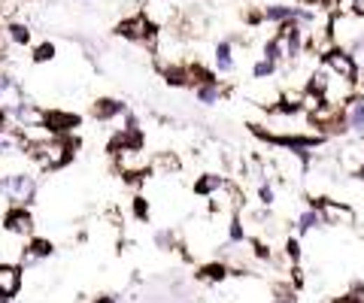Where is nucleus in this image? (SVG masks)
<instances>
[{"mask_svg":"<svg viewBox=\"0 0 364 303\" xmlns=\"http://www.w3.org/2000/svg\"><path fill=\"white\" fill-rule=\"evenodd\" d=\"M322 213H318V206H309L304 209V213L298 216V231L300 234H309V231H316V227H322Z\"/></svg>","mask_w":364,"mask_h":303,"instance_id":"nucleus-20","label":"nucleus"},{"mask_svg":"<svg viewBox=\"0 0 364 303\" xmlns=\"http://www.w3.org/2000/svg\"><path fill=\"white\" fill-rule=\"evenodd\" d=\"M22 267L18 264H6L0 261V300H13L22 291Z\"/></svg>","mask_w":364,"mask_h":303,"instance_id":"nucleus-10","label":"nucleus"},{"mask_svg":"<svg viewBox=\"0 0 364 303\" xmlns=\"http://www.w3.org/2000/svg\"><path fill=\"white\" fill-rule=\"evenodd\" d=\"M125 113H127V106L115 97H97L94 104H91V115H94L97 122H113V118L125 115Z\"/></svg>","mask_w":364,"mask_h":303,"instance_id":"nucleus-13","label":"nucleus"},{"mask_svg":"<svg viewBox=\"0 0 364 303\" xmlns=\"http://www.w3.org/2000/svg\"><path fill=\"white\" fill-rule=\"evenodd\" d=\"M131 206H134V216L140 218V222H146V218H149V200H146L143 195H136Z\"/></svg>","mask_w":364,"mask_h":303,"instance_id":"nucleus-28","label":"nucleus"},{"mask_svg":"<svg viewBox=\"0 0 364 303\" xmlns=\"http://www.w3.org/2000/svg\"><path fill=\"white\" fill-rule=\"evenodd\" d=\"M352 15L364 18V0H352Z\"/></svg>","mask_w":364,"mask_h":303,"instance_id":"nucleus-31","label":"nucleus"},{"mask_svg":"<svg viewBox=\"0 0 364 303\" xmlns=\"http://www.w3.org/2000/svg\"><path fill=\"white\" fill-rule=\"evenodd\" d=\"M222 94H225V88L218 85V79H206V82H200V85H195V100L197 104H204V106L218 104Z\"/></svg>","mask_w":364,"mask_h":303,"instance_id":"nucleus-15","label":"nucleus"},{"mask_svg":"<svg viewBox=\"0 0 364 303\" xmlns=\"http://www.w3.org/2000/svg\"><path fill=\"white\" fill-rule=\"evenodd\" d=\"M173 240H176V237H173L170 231H158V234H155V243H158L161 249H173Z\"/></svg>","mask_w":364,"mask_h":303,"instance_id":"nucleus-29","label":"nucleus"},{"mask_svg":"<svg viewBox=\"0 0 364 303\" xmlns=\"http://www.w3.org/2000/svg\"><path fill=\"white\" fill-rule=\"evenodd\" d=\"M227 240L231 243H243L246 240V225L240 222V216H234L231 225H227Z\"/></svg>","mask_w":364,"mask_h":303,"instance_id":"nucleus-25","label":"nucleus"},{"mask_svg":"<svg viewBox=\"0 0 364 303\" xmlns=\"http://www.w3.org/2000/svg\"><path fill=\"white\" fill-rule=\"evenodd\" d=\"M227 273H231V270H227L225 261H209V264H204V267L197 270V276L204 282H225Z\"/></svg>","mask_w":364,"mask_h":303,"instance_id":"nucleus-19","label":"nucleus"},{"mask_svg":"<svg viewBox=\"0 0 364 303\" xmlns=\"http://www.w3.org/2000/svg\"><path fill=\"white\" fill-rule=\"evenodd\" d=\"M273 73H276V61H270V58H261L258 64L252 67V76H255V82H267Z\"/></svg>","mask_w":364,"mask_h":303,"instance_id":"nucleus-22","label":"nucleus"},{"mask_svg":"<svg viewBox=\"0 0 364 303\" xmlns=\"http://www.w3.org/2000/svg\"><path fill=\"white\" fill-rule=\"evenodd\" d=\"M298 13V6H282V3H273V6H264L261 9V15H264V22H276V24H286L291 22Z\"/></svg>","mask_w":364,"mask_h":303,"instance_id":"nucleus-18","label":"nucleus"},{"mask_svg":"<svg viewBox=\"0 0 364 303\" xmlns=\"http://www.w3.org/2000/svg\"><path fill=\"white\" fill-rule=\"evenodd\" d=\"M97 303H113V300H109V297H104V300H97Z\"/></svg>","mask_w":364,"mask_h":303,"instance_id":"nucleus-32","label":"nucleus"},{"mask_svg":"<svg viewBox=\"0 0 364 303\" xmlns=\"http://www.w3.org/2000/svg\"><path fill=\"white\" fill-rule=\"evenodd\" d=\"M6 40L13 45H27V43H31V27L22 24V22H13L6 27Z\"/></svg>","mask_w":364,"mask_h":303,"instance_id":"nucleus-21","label":"nucleus"},{"mask_svg":"<svg viewBox=\"0 0 364 303\" xmlns=\"http://www.w3.org/2000/svg\"><path fill=\"white\" fill-rule=\"evenodd\" d=\"M346 52L352 55V61H355V67H358V73H364V36H361L358 43H352Z\"/></svg>","mask_w":364,"mask_h":303,"instance_id":"nucleus-26","label":"nucleus"},{"mask_svg":"<svg viewBox=\"0 0 364 303\" xmlns=\"http://www.w3.org/2000/svg\"><path fill=\"white\" fill-rule=\"evenodd\" d=\"M206 200H209V206H213V213L227 216V218L240 216V209H243V191L237 188L234 182H222V188H218L213 197H206Z\"/></svg>","mask_w":364,"mask_h":303,"instance_id":"nucleus-6","label":"nucleus"},{"mask_svg":"<svg viewBox=\"0 0 364 303\" xmlns=\"http://www.w3.org/2000/svg\"><path fill=\"white\" fill-rule=\"evenodd\" d=\"M31 58H34V64L52 61V58H55V43H36L34 52H31Z\"/></svg>","mask_w":364,"mask_h":303,"instance_id":"nucleus-23","label":"nucleus"},{"mask_svg":"<svg viewBox=\"0 0 364 303\" xmlns=\"http://www.w3.org/2000/svg\"><path fill=\"white\" fill-rule=\"evenodd\" d=\"M0 185H4V173H0Z\"/></svg>","mask_w":364,"mask_h":303,"instance_id":"nucleus-33","label":"nucleus"},{"mask_svg":"<svg viewBox=\"0 0 364 303\" xmlns=\"http://www.w3.org/2000/svg\"><path fill=\"white\" fill-rule=\"evenodd\" d=\"M115 34L122 36V40H131V43H155L158 27H155L143 13H136L131 18H122L118 27H115Z\"/></svg>","mask_w":364,"mask_h":303,"instance_id":"nucleus-5","label":"nucleus"},{"mask_svg":"<svg viewBox=\"0 0 364 303\" xmlns=\"http://www.w3.org/2000/svg\"><path fill=\"white\" fill-rule=\"evenodd\" d=\"M34 213L27 206H9L4 216V227L13 237H31L34 234Z\"/></svg>","mask_w":364,"mask_h":303,"instance_id":"nucleus-8","label":"nucleus"},{"mask_svg":"<svg viewBox=\"0 0 364 303\" xmlns=\"http://www.w3.org/2000/svg\"><path fill=\"white\" fill-rule=\"evenodd\" d=\"M52 252H55V246H52L49 240H43V237H34V240L22 249V261H24V264H36V261H43V258H52Z\"/></svg>","mask_w":364,"mask_h":303,"instance_id":"nucleus-14","label":"nucleus"},{"mask_svg":"<svg viewBox=\"0 0 364 303\" xmlns=\"http://www.w3.org/2000/svg\"><path fill=\"white\" fill-rule=\"evenodd\" d=\"M216 70L218 73H231L234 70V43L231 40H222L216 45Z\"/></svg>","mask_w":364,"mask_h":303,"instance_id":"nucleus-17","label":"nucleus"},{"mask_svg":"<svg viewBox=\"0 0 364 303\" xmlns=\"http://www.w3.org/2000/svg\"><path fill=\"white\" fill-rule=\"evenodd\" d=\"M113 155V164L118 170V176H140L146 179L149 173V164H152V155L143 149V146H118V149L109 152Z\"/></svg>","mask_w":364,"mask_h":303,"instance_id":"nucleus-2","label":"nucleus"},{"mask_svg":"<svg viewBox=\"0 0 364 303\" xmlns=\"http://www.w3.org/2000/svg\"><path fill=\"white\" fill-rule=\"evenodd\" d=\"M343 122L352 134H364V97L361 94H352L343 104Z\"/></svg>","mask_w":364,"mask_h":303,"instance_id":"nucleus-12","label":"nucleus"},{"mask_svg":"<svg viewBox=\"0 0 364 303\" xmlns=\"http://www.w3.org/2000/svg\"><path fill=\"white\" fill-rule=\"evenodd\" d=\"M282 255H286V261H288V264H298V261H300V243H298V240H291V237H288V240H286V249H282Z\"/></svg>","mask_w":364,"mask_h":303,"instance_id":"nucleus-27","label":"nucleus"},{"mask_svg":"<svg viewBox=\"0 0 364 303\" xmlns=\"http://www.w3.org/2000/svg\"><path fill=\"white\" fill-rule=\"evenodd\" d=\"M43 125L49 127V134H55V136H70L82 125V118L76 113H64V109H46Z\"/></svg>","mask_w":364,"mask_h":303,"instance_id":"nucleus-9","label":"nucleus"},{"mask_svg":"<svg viewBox=\"0 0 364 303\" xmlns=\"http://www.w3.org/2000/svg\"><path fill=\"white\" fill-rule=\"evenodd\" d=\"M322 67L328 70V73H334L337 79H346V82H355L358 79V67H355V61H352V55L346 52V49H334L331 52H325L322 55Z\"/></svg>","mask_w":364,"mask_h":303,"instance_id":"nucleus-7","label":"nucleus"},{"mask_svg":"<svg viewBox=\"0 0 364 303\" xmlns=\"http://www.w3.org/2000/svg\"><path fill=\"white\" fill-rule=\"evenodd\" d=\"M258 200H261L264 206H270V204H273V188L267 185V182H261V185H258Z\"/></svg>","mask_w":364,"mask_h":303,"instance_id":"nucleus-30","label":"nucleus"},{"mask_svg":"<svg viewBox=\"0 0 364 303\" xmlns=\"http://www.w3.org/2000/svg\"><path fill=\"white\" fill-rule=\"evenodd\" d=\"M0 191L6 195L9 206H31L36 197V179L27 170H13L9 176H4Z\"/></svg>","mask_w":364,"mask_h":303,"instance_id":"nucleus-3","label":"nucleus"},{"mask_svg":"<svg viewBox=\"0 0 364 303\" xmlns=\"http://www.w3.org/2000/svg\"><path fill=\"white\" fill-rule=\"evenodd\" d=\"M79 143L73 140V136H46V140H36L27 146V161H34L40 170H61L67 167L73 161V155H76Z\"/></svg>","mask_w":364,"mask_h":303,"instance_id":"nucleus-1","label":"nucleus"},{"mask_svg":"<svg viewBox=\"0 0 364 303\" xmlns=\"http://www.w3.org/2000/svg\"><path fill=\"white\" fill-rule=\"evenodd\" d=\"M225 176H218V173H204L200 179H195V195L197 197H213L218 188H222Z\"/></svg>","mask_w":364,"mask_h":303,"instance_id":"nucleus-16","label":"nucleus"},{"mask_svg":"<svg viewBox=\"0 0 364 303\" xmlns=\"http://www.w3.org/2000/svg\"><path fill=\"white\" fill-rule=\"evenodd\" d=\"M179 170H182V161H179L176 152H155V155H152L149 176L167 179V176H179Z\"/></svg>","mask_w":364,"mask_h":303,"instance_id":"nucleus-11","label":"nucleus"},{"mask_svg":"<svg viewBox=\"0 0 364 303\" xmlns=\"http://www.w3.org/2000/svg\"><path fill=\"white\" fill-rule=\"evenodd\" d=\"M273 303H298V291L291 286H273Z\"/></svg>","mask_w":364,"mask_h":303,"instance_id":"nucleus-24","label":"nucleus"},{"mask_svg":"<svg viewBox=\"0 0 364 303\" xmlns=\"http://www.w3.org/2000/svg\"><path fill=\"white\" fill-rule=\"evenodd\" d=\"M309 206H318L325 225H334V227H352L355 225V209L349 204H343V200L316 197V200H309Z\"/></svg>","mask_w":364,"mask_h":303,"instance_id":"nucleus-4","label":"nucleus"}]
</instances>
